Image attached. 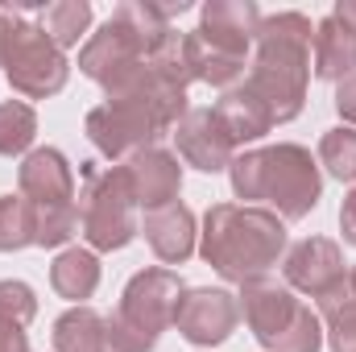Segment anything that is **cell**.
<instances>
[{"instance_id":"d4e9b609","label":"cell","mask_w":356,"mask_h":352,"mask_svg":"<svg viewBox=\"0 0 356 352\" xmlns=\"http://www.w3.org/2000/svg\"><path fill=\"white\" fill-rule=\"evenodd\" d=\"M319 315L327 323V344H332V352H356V298L348 294V286L340 294L319 298Z\"/></svg>"},{"instance_id":"f546056e","label":"cell","mask_w":356,"mask_h":352,"mask_svg":"<svg viewBox=\"0 0 356 352\" xmlns=\"http://www.w3.org/2000/svg\"><path fill=\"white\" fill-rule=\"evenodd\" d=\"M33 315H38V298H33V290H29L25 282H13V278L0 282V319L25 328Z\"/></svg>"},{"instance_id":"52a82bcc","label":"cell","mask_w":356,"mask_h":352,"mask_svg":"<svg viewBox=\"0 0 356 352\" xmlns=\"http://www.w3.org/2000/svg\"><path fill=\"white\" fill-rule=\"evenodd\" d=\"M4 75H8V88L29 95V99H46L54 91L67 88V54L46 38L42 25H29L25 17L17 21L13 38H8V50H4Z\"/></svg>"},{"instance_id":"4dcf8cb0","label":"cell","mask_w":356,"mask_h":352,"mask_svg":"<svg viewBox=\"0 0 356 352\" xmlns=\"http://www.w3.org/2000/svg\"><path fill=\"white\" fill-rule=\"evenodd\" d=\"M336 108H340L344 120H353L356 125V75L340 79V88H336Z\"/></svg>"},{"instance_id":"8992f818","label":"cell","mask_w":356,"mask_h":352,"mask_svg":"<svg viewBox=\"0 0 356 352\" xmlns=\"http://www.w3.org/2000/svg\"><path fill=\"white\" fill-rule=\"evenodd\" d=\"M166 133L158 108L141 95V91H120L108 95L99 108L88 112V137L91 145L112 158V162H129L141 150H154V141Z\"/></svg>"},{"instance_id":"9c48e42d","label":"cell","mask_w":356,"mask_h":352,"mask_svg":"<svg viewBox=\"0 0 356 352\" xmlns=\"http://www.w3.org/2000/svg\"><path fill=\"white\" fill-rule=\"evenodd\" d=\"M236 319H241V303L236 294L228 290H211V286H199V290H182L175 311L178 336L199 344V349H211V344H224L232 332H236Z\"/></svg>"},{"instance_id":"484cf974","label":"cell","mask_w":356,"mask_h":352,"mask_svg":"<svg viewBox=\"0 0 356 352\" xmlns=\"http://www.w3.org/2000/svg\"><path fill=\"white\" fill-rule=\"evenodd\" d=\"M38 137V116L29 104L21 99H8L0 104V158H13V154H25Z\"/></svg>"},{"instance_id":"5bb4252c","label":"cell","mask_w":356,"mask_h":352,"mask_svg":"<svg viewBox=\"0 0 356 352\" xmlns=\"http://www.w3.org/2000/svg\"><path fill=\"white\" fill-rule=\"evenodd\" d=\"M124 166V178H129V191H133V203L154 211V207H166V203H178V191H182V166L170 150H141L133 154Z\"/></svg>"},{"instance_id":"603a6c76","label":"cell","mask_w":356,"mask_h":352,"mask_svg":"<svg viewBox=\"0 0 356 352\" xmlns=\"http://www.w3.org/2000/svg\"><path fill=\"white\" fill-rule=\"evenodd\" d=\"M38 25L46 29V38H50L58 50H67V46H75V42L88 33L91 4L88 0H58V4H46V8L38 13Z\"/></svg>"},{"instance_id":"d590c367","label":"cell","mask_w":356,"mask_h":352,"mask_svg":"<svg viewBox=\"0 0 356 352\" xmlns=\"http://www.w3.org/2000/svg\"><path fill=\"white\" fill-rule=\"evenodd\" d=\"M348 294H353V298H356V269H353V273H348Z\"/></svg>"},{"instance_id":"3957f363","label":"cell","mask_w":356,"mask_h":352,"mask_svg":"<svg viewBox=\"0 0 356 352\" xmlns=\"http://www.w3.org/2000/svg\"><path fill=\"white\" fill-rule=\"evenodd\" d=\"M232 191L236 199L253 203H273V216L282 220H302L323 191V175L302 145H269V150H249L232 166Z\"/></svg>"},{"instance_id":"9a60e30c","label":"cell","mask_w":356,"mask_h":352,"mask_svg":"<svg viewBox=\"0 0 356 352\" xmlns=\"http://www.w3.org/2000/svg\"><path fill=\"white\" fill-rule=\"evenodd\" d=\"M17 182H21V195L33 203V207H67L75 203V175H71V162L58 154V150H33L25 154L21 170H17Z\"/></svg>"},{"instance_id":"6da1fadb","label":"cell","mask_w":356,"mask_h":352,"mask_svg":"<svg viewBox=\"0 0 356 352\" xmlns=\"http://www.w3.org/2000/svg\"><path fill=\"white\" fill-rule=\"evenodd\" d=\"M253 42H257V58L249 67L245 88L266 104L273 125H286L307 104L315 29L302 13H273V17H261Z\"/></svg>"},{"instance_id":"30bf717a","label":"cell","mask_w":356,"mask_h":352,"mask_svg":"<svg viewBox=\"0 0 356 352\" xmlns=\"http://www.w3.org/2000/svg\"><path fill=\"white\" fill-rule=\"evenodd\" d=\"M286 282L311 298H327L340 294L348 286V269H344V253L336 241L327 237H307L286 253Z\"/></svg>"},{"instance_id":"ac0fdd59","label":"cell","mask_w":356,"mask_h":352,"mask_svg":"<svg viewBox=\"0 0 356 352\" xmlns=\"http://www.w3.org/2000/svg\"><path fill=\"white\" fill-rule=\"evenodd\" d=\"M315 75L319 79H332V83H340V79H348L356 71V33L353 25H344L336 13H327L319 25H315Z\"/></svg>"},{"instance_id":"ffe728a7","label":"cell","mask_w":356,"mask_h":352,"mask_svg":"<svg viewBox=\"0 0 356 352\" xmlns=\"http://www.w3.org/2000/svg\"><path fill=\"white\" fill-rule=\"evenodd\" d=\"M182 63H186L191 79L211 83V88H224V91H232L241 79H245V58L220 54V50H211L207 42H199L195 33L182 38Z\"/></svg>"},{"instance_id":"4fadbf2b","label":"cell","mask_w":356,"mask_h":352,"mask_svg":"<svg viewBox=\"0 0 356 352\" xmlns=\"http://www.w3.org/2000/svg\"><path fill=\"white\" fill-rule=\"evenodd\" d=\"M175 137H178L182 162L195 166V170H203V175H220V170H228V166L236 162V145H232V137L224 133V125L216 120L211 108L186 112V116L178 120Z\"/></svg>"},{"instance_id":"836d02e7","label":"cell","mask_w":356,"mask_h":352,"mask_svg":"<svg viewBox=\"0 0 356 352\" xmlns=\"http://www.w3.org/2000/svg\"><path fill=\"white\" fill-rule=\"evenodd\" d=\"M17 21H21L17 8H0V67H4V50H8V38H13Z\"/></svg>"},{"instance_id":"44dd1931","label":"cell","mask_w":356,"mask_h":352,"mask_svg":"<svg viewBox=\"0 0 356 352\" xmlns=\"http://www.w3.org/2000/svg\"><path fill=\"white\" fill-rule=\"evenodd\" d=\"M50 286L63 298H71L75 307H83V298H91L95 286H99V257L91 249H67V253H58V262L50 265Z\"/></svg>"},{"instance_id":"1f68e13d","label":"cell","mask_w":356,"mask_h":352,"mask_svg":"<svg viewBox=\"0 0 356 352\" xmlns=\"http://www.w3.org/2000/svg\"><path fill=\"white\" fill-rule=\"evenodd\" d=\"M0 352H29V340H25V328L0 319Z\"/></svg>"},{"instance_id":"e575fe53","label":"cell","mask_w":356,"mask_h":352,"mask_svg":"<svg viewBox=\"0 0 356 352\" xmlns=\"http://www.w3.org/2000/svg\"><path fill=\"white\" fill-rule=\"evenodd\" d=\"M332 13H336V17H340L344 25H353V33H356V0H340V4L332 8Z\"/></svg>"},{"instance_id":"277c9868","label":"cell","mask_w":356,"mask_h":352,"mask_svg":"<svg viewBox=\"0 0 356 352\" xmlns=\"http://www.w3.org/2000/svg\"><path fill=\"white\" fill-rule=\"evenodd\" d=\"M182 278L175 269H141L129 278L116 315L108 319V352H149L162 328L175 323Z\"/></svg>"},{"instance_id":"8fae6325","label":"cell","mask_w":356,"mask_h":352,"mask_svg":"<svg viewBox=\"0 0 356 352\" xmlns=\"http://www.w3.org/2000/svg\"><path fill=\"white\" fill-rule=\"evenodd\" d=\"M241 311H245V323L253 328L257 344L261 349H273L290 332V323L298 319L302 303L294 298L290 286H282L273 278H253V282L241 286Z\"/></svg>"},{"instance_id":"f1b7e54d","label":"cell","mask_w":356,"mask_h":352,"mask_svg":"<svg viewBox=\"0 0 356 352\" xmlns=\"http://www.w3.org/2000/svg\"><path fill=\"white\" fill-rule=\"evenodd\" d=\"M319 349H323V323H319V315L311 307H302L298 319L290 323V332L269 352H319Z\"/></svg>"},{"instance_id":"cb8c5ba5","label":"cell","mask_w":356,"mask_h":352,"mask_svg":"<svg viewBox=\"0 0 356 352\" xmlns=\"http://www.w3.org/2000/svg\"><path fill=\"white\" fill-rule=\"evenodd\" d=\"M38 237V216L25 195H0V253H17L33 245Z\"/></svg>"},{"instance_id":"7402d4cb","label":"cell","mask_w":356,"mask_h":352,"mask_svg":"<svg viewBox=\"0 0 356 352\" xmlns=\"http://www.w3.org/2000/svg\"><path fill=\"white\" fill-rule=\"evenodd\" d=\"M54 352H108V319L91 307H71L54 323Z\"/></svg>"},{"instance_id":"83f0119b","label":"cell","mask_w":356,"mask_h":352,"mask_svg":"<svg viewBox=\"0 0 356 352\" xmlns=\"http://www.w3.org/2000/svg\"><path fill=\"white\" fill-rule=\"evenodd\" d=\"M33 216H38V237H33V245H42V249L67 245V241L75 237V228H79V207H75V203H67V207H33Z\"/></svg>"},{"instance_id":"ba28073f","label":"cell","mask_w":356,"mask_h":352,"mask_svg":"<svg viewBox=\"0 0 356 352\" xmlns=\"http://www.w3.org/2000/svg\"><path fill=\"white\" fill-rule=\"evenodd\" d=\"M145 63H149L145 50L137 46V38L116 17H108L99 25V33H91V42L79 50V71L88 79H95L108 95H120V91L133 88L137 75L145 71Z\"/></svg>"},{"instance_id":"7a4b0ae2","label":"cell","mask_w":356,"mask_h":352,"mask_svg":"<svg viewBox=\"0 0 356 352\" xmlns=\"http://www.w3.org/2000/svg\"><path fill=\"white\" fill-rule=\"evenodd\" d=\"M199 253L220 278L228 282H253L266 278L286 253V224L269 207H249V203H216L203 216L199 232Z\"/></svg>"},{"instance_id":"5b68a950","label":"cell","mask_w":356,"mask_h":352,"mask_svg":"<svg viewBox=\"0 0 356 352\" xmlns=\"http://www.w3.org/2000/svg\"><path fill=\"white\" fill-rule=\"evenodd\" d=\"M137 203L129 191L124 166H91L83 162V191H79V228L95 253L124 249L141 224H137Z\"/></svg>"},{"instance_id":"d6a6232c","label":"cell","mask_w":356,"mask_h":352,"mask_svg":"<svg viewBox=\"0 0 356 352\" xmlns=\"http://www.w3.org/2000/svg\"><path fill=\"white\" fill-rule=\"evenodd\" d=\"M340 228H344V241L356 245V186L348 191V199H344V207H340Z\"/></svg>"},{"instance_id":"8d00e7d4","label":"cell","mask_w":356,"mask_h":352,"mask_svg":"<svg viewBox=\"0 0 356 352\" xmlns=\"http://www.w3.org/2000/svg\"><path fill=\"white\" fill-rule=\"evenodd\" d=\"M353 75H356V71H353Z\"/></svg>"},{"instance_id":"4316f807","label":"cell","mask_w":356,"mask_h":352,"mask_svg":"<svg viewBox=\"0 0 356 352\" xmlns=\"http://www.w3.org/2000/svg\"><path fill=\"white\" fill-rule=\"evenodd\" d=\"M319 166H327V175L340 182H356V129L340 125L327 129L319 141Z\"/></svg>"},{"instance_id":"e0dca14e","label":"cell","mask_w":356,"mask_h":352,"mask_svg":"<svg viewBox=\"0 0 356 352\" xmlns=\"http://www.w3.org/2000/svg\"><path fill=\"white\" fill-rule=\"evenodd\" d=\"M133 38H137V46L145 50V58H162V54H170L178 50L182 42H178L175 25H170V13H166V4H149V0H124L116 13H112Z\"/></svg>"},{"instance_id":"d6986e66","label":"cell","mask_w":356,"mask_h":352,"mask_svg":"<svg viewBox=\"0 0 356 352\" xmlns=\"http://www.w3.org/2000/svg\"><path fill=\"white\" fill-rule=\"evenodd\" d=\"M216 120L224 125V133L232 137V145H245V141H257L273 129V116L266 112V104L253 95L249 88H232L220 95V104L211 108Z\"/></svg>"},{"instance_id":"2e32d148","label":"cell","mask_w":356,"mask_h":352,"mask_svg":"<svg viewBox=\"0 0 356 352\" xmlns=\"http://www.w3.org/2000/svg\"><path fill=\"white\" fill-rule=\"evenodd\" d=\"M141 232H145L149 249H154L166 265H182L195 253V216H191V207H182V203H166V207L145 211Z\"/></svg>"},{"instance_id":"7c38bea8","label":"cell","mask_w":356,"mask_h":352,"mask_svg":"<svg viewBox=\"0 0 356 352\" xmlns=\"http://www.w3.org/2000/svg\"><path fill=\"white\" fill-rule=\"evenodd\" d=\"M257 25H261V8L253 0H211L199 13L195 38L207 42L220 54L245 58L249 46H253V38H257Z\"/></svg>"}]
</instances>
